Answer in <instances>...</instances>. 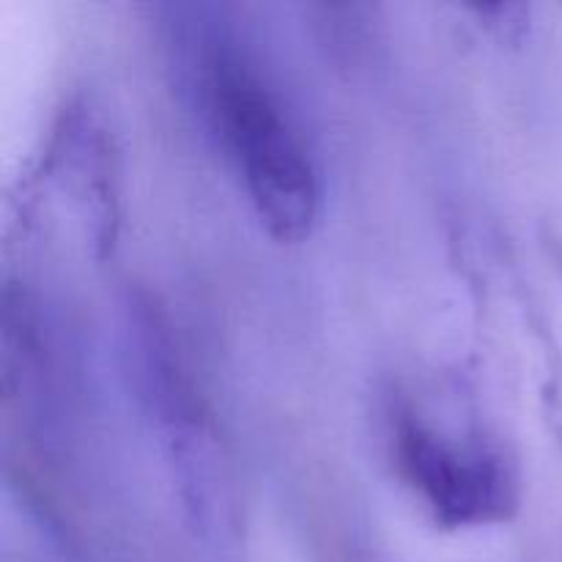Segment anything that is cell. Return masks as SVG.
<instances>
[{
	"label": "cell",
	"mask_w": 562,
	"mask_h": 562,
	"mask_svg": "<svg viewBox=\"0 0 562 562\" xmlns=\"http://www.w3.org/2000/svg\"><path fill=\"white\" fill-rule=\"evenodd\" d=\"M201 97L263 228L285 245L307 239L322 212V173L280 93L234 47H212Z\"/></svg>",
	"instance_id": "cell-1"
},
{
	"label": "cell",
	"mask_w": 562,
	"mask_h": 562,
	"mask_svg": "<svg viewBox=\"0 0 562 562\" xmlns=\"http://www.w3.org/2000/svg\"><path fill=\"white\" fill-rule=\"evenodd\" d=\"M395 459L445 530L499 525L519 503V483L503 453L445 437L415 415H404L395 426Z\"/></svg>",
	"instance_id": "cell-2"
},
{
	"label": "cell",
	"mask_w": 562,
	"mask_h": 562,
	"mask_svg": "<svg viewBox=\"0 0 562 562\" xmlns=\"http://www.w3.org/2000/svg\"><path fill=\"white\" fill-rule=\"evenodd\" d=\"M472 14L481 20L483 27L497 33L505 42H514L527 31V20H530V5L521 3H497V5H472Z\"/></svg>",
	"instance_id": "cell-3"
}]
</instances>
